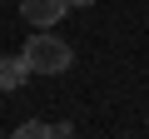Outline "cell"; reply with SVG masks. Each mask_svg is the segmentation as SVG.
I'll use <instances>...</instances> for the list:
<instances>
[{
  "mask_svg": "<svg viewBox=\"0 0 149 139\" xmlns=\"http://www.w3.org/2000/svg\"><path fill=\"white\" fill-rule=\"evenodd\" d=\"M20 15H25L30 30H50V25H60L70 15V5L65 0H20Z\"/></svg>",
  "mask_w": 149,
  "mask_h": 139,
  "instance_id": "obj_2",
  "label": "cell"
},
{
  "mask_svg": "<svg viewBox=\"0 0 149 139\" xmlns=\"http://www.w3.org/2000/svg\"><path fill=\"white\" fill-rule=\"evenodd\" d=\"M20 55H25V65H30V75H65V70L74 65V50H70L60 35H50V30H35V35L20 45Z\"/></svg>",
  "mask_w": 149,
  "mask_h": 139,
  "instance_id": "obj_1",
  "label": "cell"
},
{
  "mask_svg": "<svg viewBox=\"0 0 149 139\" xmlns=\"http://www.w3.org/2000/svg\"><path fill=\"white\" fill-rule=\"evenodd\" d=\"M30 80V65H25V55H0V90H20Z\"/></svg>",
  "mask_w": 149,
  "mask_h": 139,
  "instance_id": "obj_3",
  "label": "cell"
},
{
  "mask_svg": "<svg viewBox=\"0 0 149 139\" xmlns=\"http://www.w3.org/2000/svg\"><path fill=\"white\" fill-rule=\"evenodd\" d=\"M65 5H70V10H90L95 0H65Z\"/></svg>",
  "mask_w": 149,
  "mask_h": 139,
  "instance_id": "obj_5",
  "label": "cell"
},
{
  "mask_svg": "<svg viewBox=\"0 0 149 139\" xmlns=\"http://www.w3.org/2000/svg\"><path fill=\"white\" fill-rule=\"evenodd\" d=\"M10 139H55V124H45V119H25V124H15Z\"/></svg>",
  "mask_w": 149,
  "mask_h": 139,
  "instance_id": "obj_4",
  "label": "cell"
}]
</instances>
